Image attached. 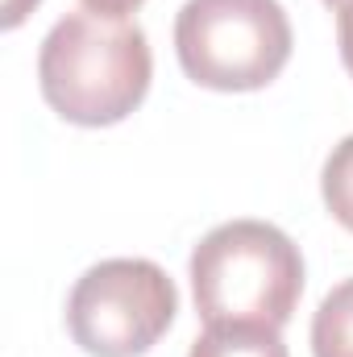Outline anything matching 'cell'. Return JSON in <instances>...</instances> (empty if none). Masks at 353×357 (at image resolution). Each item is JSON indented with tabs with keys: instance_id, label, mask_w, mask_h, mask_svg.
<instances>
[{
	"instance_id": "obj_8",
	"label": "cell",
	"mask_w": 353,
	"mask_h": 357,
	"mask_svg": "<svg viewBox=\"0 0 353 357\" xmlns=\"http://www.w3.org/2000/svg\"><path fill=\"white\" fill-rule=\"evenodd\" d=\"M337 46H341V63L353 75V0L337 8Z\"/></svg>"
},
{
	"instance_id": "obj_11",
	"label": "cell",
	"mask_w": 353,
	"mask_h": 357,
	"mask_svg": "<svg viewBox=\"0 0 353 357\" xmlns=\"http://www.w3.org/2000/svg\"><path fill=\"white\" fill-rule=\"evenodd\" d=\"M324 4H329V8H333V13H337V8H341V4H345V0H324Z\"/></svg>"
},
{
	"instance_id": "obj_9",
	"label": "cell",
	"mask_w": 353,
	"mask_h": 357,
	"mask_svg": "<svg viewBox=\"0 0 353 357\" xmlns=\"http://www.w3.org/2000/svg\"><path fill=\"white\" fill-rule=\"evenodd\" d=\"M146 0H84V8L91 13H104V17H129V13H137Z\"/></svg>"
},
{
	"instance_id": "obj_10",
	"label": "cell",
	"mask_w": 353,
	"mask_h": 357,
	"mask_svg": "<svg viewBox=\"0 0 353 357\" xmlns=\"http://www.w3.org/2000/svg\"><path fill=\"white\" fill-rule=\"evenodd\" d=\"M29 8H38V0H4V29H13V25H21Z\"/></svg>"
},
{
	"instance_id": "obj_1",
	"label": "cell",
	"mask_w": 353,
	"mask_h": 357,
	"mask_svg": "<svg viewBox=\"0 0 353 357\" xmlns=\"http://www.w3.org/2000/svg\"><path fill=\"white\" fill-rule=\"evenodd\" d=\"M154 54L146 29L129 17L67 13L38 50L42 100L71 125L104 129L125 121L150 91Z\"/></svg>"
},
{
	"instance_id": "obj_6",
	"label": "cell",
	"mask_w": 353,
	"mask_h": 357,
	"mask_svg": "<svg viewBox=\"0 0 353 357\" xmlns=\"http://www.w3.org/2000/svg\"><path fill=\"white\" fill-rule=\"evenodd\" d=\"M312 357H353V278L320 299L312 316Z\"/></svg>"
},
{
	"instance_id": "obj_2",
	"label": "cell",
	"mask_w": 353,
	"mask_h": 357,
	"mask_svg": "<svg viewBox=\"0 0 353 357\" xmlns=\"http://www.w3.org/2000/svg\"><path fill=\"white\" fill-rule=\"evenodd\" d=\"M191 295L204 328H283L303 295V254L278 225H216L191 250Z\"/></svg>"
},
{
	"instance_id": "obj_7",
	"label": "cell",
	"mask_w": 353,
	"mask_h": 357,
	"mask_svg": "<svg viewBox=\"0 0 353 357\" xmlns=\"http://www.w3.org/2000/svg\"><path fill=\"white\" fill-rule=\"evenodd\" d=\"M320 195H324V208L333 212V220L353 233V133L345 142H337L333 154L324 158Z\"/></svg>"
},
{
	"instance_id": "obj_5",
	"label": "cell",
	"mask_w": 353,
	"mask_h": 357,
	"mask_svg": "<svg viewBox=\"0 0 353 357\" xmlns=\"http://www.w3.org/2000/svg\"><path fill=\"white\" fill-rule=\"evenodd\" d=\"M187 357H291L278 328H250V324H212L191 341Z\"/></svg>"
},
{
	"instance_id": "obj_3",
	"label": "cell",
	"mask_w": 353,
	"mask_h": 357,
	"mask_svg": "<svg viewBox=\"0 0 353 357\" xmlns=\"http://www.w3.org/2000/svg\"><path fill=\"white\" fill-rule=\"evenodd\" d=\"M291 21L278 0H187L175 17V54L191 84L258 91L291 59Z\"/></svg>"
},
{
	"instance_id": "obj_4",
	"label": "cell",
	"mask_w": 353,
	"mask_h": 357,
	"mask_svg": "<svg viewBox=\"0 0 353 357\" xmlns=\"http://www.w3.org/2000/svg\"><path fill=\"white\" fill-rule=\"evenodd\" d=\"M175 278L158 262L108 258L75 278L67 328L88 357H142L175 324Z\"/></svg>"
}]
</instances>
